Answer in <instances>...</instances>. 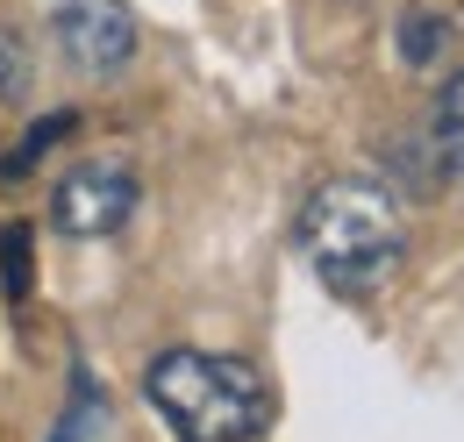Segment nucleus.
<instances>
[{
	"label": "nucleus",
	"instance_id": "nucleus-6",
	"mask_svg": "<svg viewBox=\"0 0 464 442\" xmlns=\"http://www.w3.org/2000/svg\"><path fill=\"white\" fill-rule=\"evenodd\" d=\"M72 129H79V108H58V114H44V121H36V129H29V136H22V143H14L7 158H0V178H7V186H22L29 171L44 165V150H58V143L72 136Z\"/></svg>",
	"mask_w": 464,
	"mask_h": 442
},
{
	"label": "nucleus",
	"instance_id": "nucleus-5",
	"mask_svg": "<svg viewBox=\"0 0 464 442\" xmlns=\"http://www.w3.org/2000/svg\"><path fill=\"white\" fill-rule=\"evenodd\" d=\"M450 43H458V29H450V14H443V7H407V14H401V57L414 64V72L443 64Z\"/></svg>",
	"mask_w": 464,
	"mask_h": 442
},
{
	"label": "nucleus",
	"instance_id": "nucleus-8",
	"mask_svg": "<svg viewBox=\"0 0 464 442\" xmlns=\"http://www.w3.org/2000/svg\"><path fill=\"white\" fill-rule=\"evenodd\" d=\"M29 278H36L29 221H0V285H7V300H29Z\"/></svg>",
	"mask_w": 464,
	"mask_h": 442
},
{
	"label": "nucleus",
	"instance_id": "nucleus-9",
	"mask_svg": "<svg viewBox=\"0 0 464 442\" xmlns=\"http://www.w3.org/2000/svg\"><path fill=\"white\" fill-rule=\"evenodd\" d=\"M436 143H443V158L464 171V72L443 86V108H436Z\"/></svg>",
	"mask_w": 464,
	"mask_h": 442
},
{
	"label": "nucleus",
	"instance_id": "nucleus-3",
	"mask_svg": "<svg viewBox=\"0 0 464 442\" xmlns=\"http://www.w3.org/2000/svg\"><path fill=\"white\" fill-rule=\"evenodd\" d=\"M136 200H143V186H136V171L121 165V158H86V165H72L58 178V193H51V228L72 235V243H108V235L129 228Z\"/></svg>",
	"mask_w": 464,
	"mask_h": 442
},
{
	"label": "nucleus",
	"instance_id": "nucleus-7",
	"mask_svg": "<svg viewBox=\"0 0 464 442\" xmlns=\"http://www.w3.org/2000/svg\"><path fill=\"white\" fill-rule=\"evenodd\" d=\"M36 86V64H29V36L14 22H0V108H22Z\"/></svg>",
	"mask_w": 464,
	"mask_h": 442
},
{
	"label": "nucleus",
	"instance_id": "nucleus-4",
	"mask_svg": "<svg viewBox=\"0 0 464 442\" xmlns=\"http://www.w3.org/2000/svg\"><path fill=\"white\" fill-rule=\"evenodd\" d=\"M51 36H58V51L79 72L115 79L121 64L136 57V14H129V0H64L51 14Z\"/></svg>",
	"mask_w": 464,
	"mask_h": 442
},
{
	"label": "nucleus",
	"instance_id": "nucleus-2",
	"mask_svg": "<svg viewBox=\"0 0 464 442\" xmlns=\"http://www.w3.org/2000/svg\"><path fill=\"white\" fill-rule=\"evenodd\" d=\"M143 399L165 414L179 442H257L272 421L265 371L229 350H158L143 371Z\"/></svg>",
	"mask_w": 464,
	"mask_h": 442
},
{
	"label": "nucleus",
	"instance_id": "nucleus-1",
	"mask_svg": "<svg viewBox=\"0 0 464 442\" xmlns=\"http://www.w3.org/2000/svg\"><path fill=\"white\" fill-rule=\"evenodd\" d=\"M300 257L314 264V278L343 300H364L379 293L386 278L401 272L407 257V221L393 186L364 178V171H343V178H322L300 207Z\"/></svg>",
	"mask_w": 464,
	"mask_h": 442
}]
</instances>
